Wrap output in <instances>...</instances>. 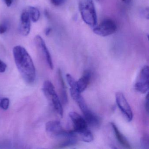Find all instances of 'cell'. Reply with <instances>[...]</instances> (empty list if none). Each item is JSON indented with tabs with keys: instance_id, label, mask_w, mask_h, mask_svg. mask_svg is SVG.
Listing matches in <instances>:
<instances>
[{
	"instance_id": "6da1fadb",
	"label": "cell",
	"mask_w": 149,
	"mask_h": 149,
	"mask_svg": "<svg viewBox=\"0 0 149 149\" xmlns=\"http://www.w3.org/2000/svg\"><path fill=\"white\" fill-rule=\"evenodd\" d=\"M13 53L15 64L22 78L28 84L33 83L36 77V69L30 55L25 48L20 46L14 47Z\"/></svg>"
},
{
	"instance_id": "7a4b0ae2",
	"label": "cell",
	"mask_w": 149,
	"mask_h": 149,
	"mask_svg": "<svg viewBox=\"0 0 149 149\" xmlns=\"http://www.w3.org/2000/svg\"><path fill=\"white\" fill-rule=\"evenodd\" d=\"M82 19L89 26L95 27L97 22V16L95 5L92 0H82L79 5Z\"/></svg>"
},
{
	"instance_id": "3957f363",
	"label": "cell",
	"mask_w": 149,
	"mask_h": 149,
	"mask_svg": "<svg viewBox=\"0 0 149 149\" xmlns=\"http://www.w3.org/2000/svg\"><path fill=\"white\" fill-rule=\"evenodd\" d=\"M42 90L44 95L51 102L56 112L61 117H63V110L61 103L56 92L52 82L49 80L45 81L43 84Z\"/></svg>"
},
{
	"instance_id": "277c9868",
	"label": "cell",
	"mask_w": 149,
	"mask_h": 149,
	"mask_svg": "<svg viewBox=\"0 0 149 149\" xmlns=\"http://www.w3.org/2000/svg\"><path fill=\"white\" fill-rule=\"evenodd\" d=\"M116 24L111 19H106L102 21L98 26H95L93 32L99 36L105 37L114 34L117 30Z\"/></svg>"
},
{
	"instance_id": "5b68a950",
	"label": "cell",
	"mask_w": 149,
	"mask_h": 149,
	"mask_svg": "<svg viewBox=\"0 0 149 149\" xmlns=\"http://www.w3.org/2000/svg\"><path fill=\"white\" fill-rule=\"evenodd\" d=\"M47 132L52 136L55 138H65L70 136L71 130H66L63 129L59 121H49L46 125Z\"/></svg>"
},
{
	"instance_id": "8992f818",
	"label": "cell",
	"mask_w": 149,
	"mask_h": 149,
	"mask_svg": "<svg viewBox=\"0 0 149 149\" xmlns=\"http://www.w3.org/2000/svg\"><path fill=\"white\" fill-rule=\"evenodd\" d=\"M149 67L145 65L139 72L138 78L135 84L136 90L142 94L146 93L149 90Z\"/></svg>"
},
{
	"instance_id": "52a82bcc",
	"label": "cell",
	"mask_w": 149,
	"mask_h": 149,
	"mask_svg": "<svg viewBox=\"0 0 149 149\" xmlns=\"http://www.w3.org/2000/svg\"><path fill=\"white\" fill-rule=\"evenodd\" d=\"M116 102L119 109L129 122L133 118V113L131 108L123 94L117 92L116 95Z\"/></svg>"
},
{
	"instance_id": "ba28073f",
	"label": "cell",
	"mask_w": 149,
	"mask_h": 149,
	"mask_svg": "<svg viewBox=\"0 0 149 149\" xmlns=\"http://www.w3.org/2000/svg\"><path fill=\"white\" fill-rule=\"evenodd\" d=\"M20 33L23 36H27L31 30V19L26 10L23 11L21 15L19 26Z\"/></svg>"
},
{
	"instance_id": "9c48e42d",
	"label": "cell",
	"mask_w": 149,
	"mask_h": 149,
	"mask_svg": "<svg viewBox=\"0 0 149 149\" xmlns=\"http://www.w3.org/2000/svg\"><path fill=\"white\" fill-rule=\"evenodd\" d=\"M69 115L73 123L74 131H81L88 128V124L85 119L77 112L71 111Z\"/></svg>"
},
{
	"instance_id": "30bf717a",
	"label": "cell",
	"mask_w": 149,
	"mask_h": 149,
	"mask_svg": "<svg viewBox=\"0 0 149 149\" xmlns=\"http://www.w3.org/2000/svg\"><path fill=\"white\" fill-rule=\"evenodd\" d=\"M34 40L35 41L36 44L38 47L41 50L43 55L45 56L49 68L53 70L54 69V64L52 57L44 40L40 35H37L36 36Z\"/></svg>"
},
{
	"instance_id": "8fae6325",
	"label": "cell",
	"mask_w": 149,
	"mask_h": 149,
	"mask_svg": "<svg viewBox=\"0 0 149 149\" xmlns=\"http://www.w3.org/2000/svg\"><path fill=\"white\" fill-rule=\"evenodd\" d=\"M66 78L70 88V92L71 96L77 103L84 99L81 93L78 90L77 86L76 81L72 75L69 74H67Z\"/></svg>"
},
{
	"instance_id": "7c38bea8",
	"label": "cell",
	"mask_w": 149,
	"mask_h": 149,
	"mask_svg": "<svg viewBox=\"0 0 149 149\" xmlns=\"http://www.w3.org/2000/svg\"><path fill=\"white\" fill-rule=\"evenodd\" d=\"M82 113H83L84 119L87 122V124L94 127H97L100 125L101 120L99 117L91 111L89 108Z\"/></svg>"
},
{
	"instance_id": "4fadbf2b",
	"label": "cell",
	"mask_w": 149,
	"mask_h": 149,
	"mask_svg": "<svg viewBox=\"0 0 149 149\" xmlns=\"http://www.w3.org/2000/svg\"><path fill=\"white\" fill-rule=\"evenodd\" d=\"M91 77V73L89 70H85L83 72L81 78L77 81V88L81 93L83 92L87 88L89 84Z\"/></svg>"
},
{
	"instance_id": "5bb4252c",
	"label": "cell",
	"mask_w": 149,
	"mask_h": 149,
	"mask_svg": "<svg viewBox=\"0 0 149 149\" xmlns=\"http://www.w3.org/2000/svg\"><path fill=\"white\" fill-rule=\"evenodd\" d=\"M111 125L113 129V132L115 133L116 138L117 139L119 143L125 148L127 149H131L132 147L130 143H129L126 138L122 134V133H121L116 124L111 122Z\"/></svg>"
},
{
	"instance_id": "9a60e30c",
	"label": "cell",
	"mask_w": 149,
	"mask_h": 149,
	"mask_svg": "<svg viewBox=\"0 0 149 149\" xmlns=\"http://www.w3.org/2000/svg\"><path fill=\"white\" fill-rule=\"evenodd\" d=\"M58 81L60 85V89H61V96L63 102L64 104H67L68 102V94H67V89L66 85L62 76L61 71L59 69L57 72Z\"/></svg>"
},
{
	"instance_id": "2e32d148",
	"label": "cell",
	"mask_w": 149,
	"mask_h": 149,
	"mask_svg": "<svg viewBox=\"0 0 149 149\" xmlns=\"http://www.w3.org/2000/svg\"><path fill=\"white\" fill-rule=\"evenodd\" d=\"M74 132L78 139H80L86 143H90L94 139V136L92 132L88 129V128L84 129L81 131L77 132Z\"/></svg>"
},
{
	"instance_id": "e0dca14e",
	"label": "cell",
	"mask_w": 149,
	"mask_h": 149,
	"mask_svg": "<svg viewBox=\"0 0 149 149\" xmlns=\"http://www.w3.org/2000/svg\"><path fill=\"white\" fill-rule=\"evenodd\" d=\"M26 10L29 15L30 19L33 22H36L39 20L40 13L38 8L30 6Z\"/></svg>"
},
{
	"instance_id": "ac0fdd59",
	"label": "cell",
	"mask_w": 149,
	"mask_h": 149,
	"mask_svg": "<svg viewBox=\"0 0 149 149\" xmlns=\"http://www.w3.org/2000/svg\"><path fill=\"white\" fill-rule=\"evenodd\" d=\"M140 144H141V148L143 149H149V140L148 135H145L142 137L140 139Z\"/></svg>"
},
{
	"instance_id": "d6986e66",
	"label": "cell",
	"mask_w": 149,
	"mask_h": 149,
	"mask_svg": "<svg viewBox=\"0 0 149 149\" xmlns=\"http://www.w3.org/2000/svg\"><path fill=\"white\" fill-rule=\"evenodd\" d=\"M10 104V100L8 98H3L0 101V107L4 110H6L8 109Z\"/></svg>"
},
{
	"instance_id": "ffe728a7",
	"label": "cell",
	"mask_w": 149,
	"mask_h": 149,
	"mask_svg": "<svg viewBox=\"0 0 149 149\" xmlns=\"http://www.w3.org/2000/svg\"><path fill=\"white\" fill-rule=\"evenodd\" d=\"M50 1L55 6H60L65 3L66 0H50Z\"/></svg>"
},
{
	"instance_id": "44dd1931",
	"label": "cell",
	"mask_w": 149,
	"mask_h": 149,
	"mask_svg": "<svg viewBox=\"0 0 149 149\" xmlns=\"http://www.w3.org/2000/svg\"><path fill=\"white\" fill-rule=\"evenodd\" d=\"M8 27L6 24L4 23L0 24V34H3L7 31Z\"/></svg>"
},
{
	"instance_id": "7402d4cb",
	"label": "cell",
	"mask_w": 149,
	"mask_h": 149,
	"mask_svg": "<svg viewBox=\"0 0 149 149\" xmlns=\"http://www.w3.org/2000/svg\"><path fill=\"white\" fill-rule=\"evenodd\" d=\"M7 68V65L0 60V73H4L6 71Z\"/></svg>"
},
{
	"instance_id": "603a6c76",
	"label": "cell",
	"mask_w": 149,
	"mask_h": 149,
	"mask_svg": "<svg viewBox=\"0 0 149 149\" xmlns=\"http://www.w3.org/2000/svg\"><path fill=\"white\" fill-rule=\"evenodd\" d=\"M148 94L146 95V97L145 99V107L146 110V111L148 112V110H149V104H148Z\"/></svg>"
},
{
	"instance_id": "cb8c5ba5",
	"label": "cell",
	"mask_w": 149,
	"mask_h": 149,
	"mask_svg": "<svg viewBox=\"0 0 149 149\" xmlns=\"http://www.w3.org/2000/svg\"><path fill=\"white\" fill-rule=\"evenodd\" d=\"M3 1L5 2V4L8 7L11 6L12 4H13V0H3Z\"/></svg>"
},
{
	"instance_id": "d4e9b609",
	"label": "cell",
	"mask_w": 149,
	"mask_h": 149,
	"mask_svg": "<svg viewBox=\"0 0 149 149\" xmlns=\"http://www.w3.org/2000/svg\"><path fill=\"white\" fill-rule=\"evenodd\" d=\"M51 29L50 28H47L46 29H45V33L46 36H49L50 34V33H51Z\"/></svg>"
},
{
	"instance_id": "484cf974",
	"label": "cell",
	"mask_w": 149,
	"mask_h": 149,
	"mask_svg": "<svg viewBox=\"0 0 149 149\" xmlns=\"http://www.w3.org/2000/svg\"><path fill=\"white\" fill-rule=\"evenodd\" d=\"M44 14H45V16H46V17H47V18H49V12H48L47 10H45V12H44Z\"/></svg>"
},
{
	"instance_id": "4316f807",
	"label": "cell",
	"mask_w": 149,
	"mask_h": 149,
	"mask_svg": "<svg viewBox=\"0 0 149 149\" xmlns=\"http://www.w3.org/2000/svg\"><path fill=\"white\" fill-rule=\"evenodd\" d=\"M121 1L124 2V3H126V4H129V3L130 2L131 0H121Z\"/></svg>"
}]
</instances>
